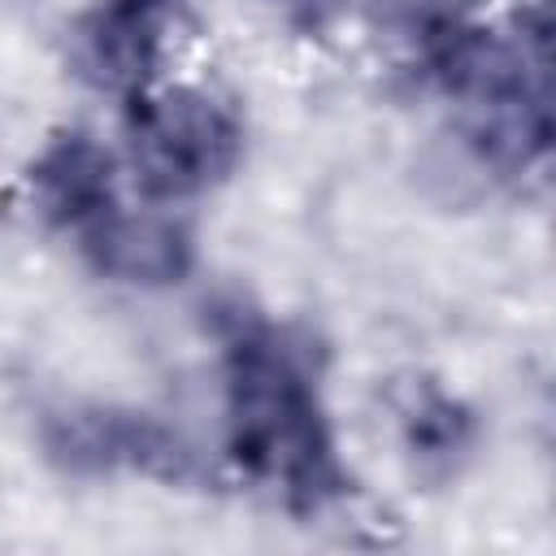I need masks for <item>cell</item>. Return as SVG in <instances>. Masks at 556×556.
Wrapping results in <instances>:
<instances>
[{
  "instance_id": "2",
  "label": "cell",
  "mask_w": 556,
  "mask_h": 556,
  "mask_svg": "<svg viewBox=\"0 0 556 556\" xmlns=\"http://www.w3.org/2000/svg\"><path fill=\"white\" fill-rule=\"evenodd\" d=\"M130 161L148 195H191L222 182L243 152L239 117L195 87L130 96Z\"/></svg>"
},
{
  "instance_id": "5",
  "label": "cell",
  "mask_w": 556,
  "mask_h": 556,
  "mask_svg": "<svg viewBox=\"0 0 556 556\" xmlns=\"http://www.w3.org/2000/svg\"><path fill=\"white\" fill-rule=\"evenodd\" d=\"M83 252L100 274L135 287H169L191 269V235L174 217L122 213L117 204L83 226Z\"/></svg>"
},
{
  "instance_id": "8",
  "label": "cell",
  "mask_w": 556,
  "mask_h": 556,
  "mask_svg": "<svg viewBox=\"0 0 556 556\" xmlns=\"http://www.w3.org/2000/svg\"><path fill=\"white\" fill-rule=\"evenodd\" d=\"M287 4H313V0H287Z\"/></svg>"
},
{
  "instance_id": "3",
  "label": "cell",
  "mask_w": 556,
  "mask_h": 556,
  "mask_svg": "<svg viewBox=\"0 0 556 556\" xmlns=\"http://www.w3.org/2000/svg\"><path fill=\"white\" fill-rule=\"evenodd\" d=\"M48 447L65 469H78V473L139 469V473L169 478V482L195 478L191 447L148 413L74 408L65 417H52Z\"/></svg>"
},
{
  "instance_id": "6",
  "label": "cell",
  "mask_w": 556,
  "mask_h": 556,
  "mask_svg": "<svg viewBox=\"0 0 556 556\" xmlns=\"http://www.w3.org/2000/svg\"><path fill=\"white\" fill-rule=\"evenodd\" d=\"M30 204L52 226H91L113 208V156L83 130H61L30 165Z\"/></svg>"
},
{
  "instance_id": "1",
  "label": "cell",
  "mask_w": 556,
  "mask_h": 556,
  "mask_svg": "<svg viewBox=\"0 0 556 556\" xmlns=\"http://www.w3.org/2000/svg\"><path fill=\"white\" fill-rule=\"evenodd\" d=\"M226 447L295 513H317L348 491L304 361L278 330L248 317L226 330Z\"/></svg>"
},
{
  "instance_id": "7",
  "label": "cell",
  "mask_w": 556,
  "mask_h": 556,
  "mask_svg": "<svg viewBox=\"0 0 556 556\" xmlns=\"http://www.w3.org/2000/svg\"><path fill=\"white\" fill-rule=\"evenodd\" d=\"M404 426H408V443L421 452V456H447V452H456L460 443H465V434H469V417L452 404V400H443V395H421L408 413H404Z\"/></svg>"
},
{
  "instance_id": "4",
  "label": "cell",
  "mask_w": 556,
  "mask_h": 556,
  "mask_svg": "<svg viewBox=\"0 0 556 556\" xmlns=\"http://www.w3.org/2000/svg\"><path fill=\"white\" fill-rule=\"evenodd\" d=\"M178 0H100L78 26V65L109 91L139 96L161 56V26Z\"/></svg>"
}]
</instances>
